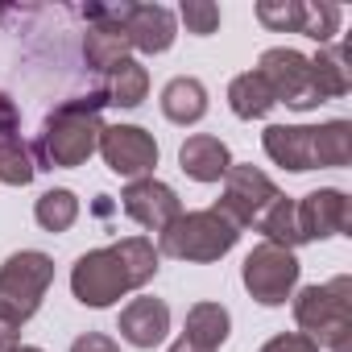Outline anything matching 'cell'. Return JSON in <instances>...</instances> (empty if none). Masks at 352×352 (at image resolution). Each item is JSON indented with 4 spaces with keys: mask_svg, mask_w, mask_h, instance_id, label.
<instances>
[{
    "mask_svg": "<svg viewBox=\"0 0 352 352\" xmlns=\"http://www.w3.org/2000/svg\"><path fill=\"white\" fill-rule=\"evenodd\" d=\"M208 112V87L191 75H179L162 87V116L174 124H195Z\"/></svg>",
    "mask_w": 352,
    "mask_h": 352,
    "instance_id": "2e32d148",
    "label": "cell"
},
{
    "mask_svg": "<svg viewBox=\"0 0 352 352\" xmlns=\"http://www.w3.org/2000/svg\"><path fill=\"white\" fill-rule=\"evenodd\" d=\"M100 153L120 179H149L157 166V141L137 124H112L100 133Z\"/></svg>",
    "mask_w": 352,
    "mask_h": 352,
    "instance_id": "9c48e42d",
    "label": "cell"
},
{
    "mask_svg": "<svg viewBox=\"0 0 352 352\" xmlns=\"http://www.w3.org/2000/svg\"><path fill=\"white\" fill-rule=\"evenodd\" d=\"M294 323L302 336H311L319 348L327 344L331 352L352 348V278H331L323 286H307L294 298Z\"/></svg>",
    "mask_w": 352,
    "mask_h": 352,
    "instance_id": "3957f363",
    "label": "cell"
},
{
    "mask_svg": "<svg viewBox=\"0 0 352 352\" xmlns=\"http://www.w3.org/2000/svg\"><path fill=\"white\" fill-rule=\"evenodd\" d=\"M149 91V71L137 63V58H124L112 75H108V87H104V100L116 104V108H137Z\"/></svg>",
    "mask_w": 352,
    "mask_h": 352,
    "instance_id": "7402d4cb",
    "label": "cell"
},
{
    "mask_svg": "<svg viewBox=\"0 0 352 352\" xmlns=\"http://www.w3.org/2000/svg\"><path fill=\"white\" fill-rule=\"evenodd\" d=\"M228 108H232L241 120H261V116H270V108H274V91H270V83H265L257 71H245V75H236V79L228 83Z\"/></svg>",
    "mask_w": 352,
    "mask_h": 352,
    "instance_id": "ffe728a7",
    "label": "cell"
},
{
    "mask_svg": "<svg viewBox=\"0 0 352 352\" xmlns=\"http://www.w3.org/2000/svg\"><path fill=\"white\" fill-rule=\"evenodd\" d=\"M261 145L278 166H286L294 174L319 170V133H315V124H270L261 133Z\"/></svg>",
    "mask_w": 352,
    "mask_h": 352,
    "instance_id": "4fadbf2b",
    "label": "cell"
},
{
    "mask_svg": "<svg viewBox=\"0 0 352 352\" xmlns=\"http://www.w3.org/2000/svg\"><path fill=\"white\" fill-rule=\"evenodd\" d=\"M278 199V187L270 183V174L257 166H228L224 174V199L216 204V212H224L236 228H253L257 216Z\"/></svg>",
    "mask_w": 352,
    "mask_h": 352,
    "instance_id": "ba28073f",
    "label": "cell"
},
{
    "mask_svg": "<svg viewBox=\"0 0 352 352\" xmlns=\"http://www.w3.org/2000/svg\"><path fill=\"white\" fill-rule=\"evenodd\" d=\"M311 79H315V91H319L323 104L348 96L352 75H348V54H344V46H327V50H319V54L311 58Z\"/></svg>",
    "mask_w": 352,
    "mask_h": 352,
    "instance_id": "d6986e66",
    "label": "cell"
},
{
    "mask_svg": "<svg viewBox=\"0 0 352 352\" xmlns=\"http://www.w3.org/2000/svg\"><path fill=\"white\" fill-rule=\"evenodd\" d=\"M302 17H307L302 0H261L257 5V21L274 34H302Z\"/></svg>",
    "mask_w": 352,
    "mask_h": 352,
    "instance_id": "484cf974",
    "label": "cell"
},
{
    "mask_svg": "<svg viewBox=\"0 0 352 352\" xmlns=\"http://www.w3.org/2000/svg\"><path fill=\"white\" fill-rule=\"evenodd\" d=\"M17 352H42V348H34V344H21V348H17Z\"/></svg>",
    "mask_w": 352,
    "mask_h": 352,
    "instance_id": "836d02e7",
    "label": "cell"
},
{
    "mask_svg": "<svg viewBox=\"0 0 352 352\" xmlns=\"http://www.w3.org/2000/svg\"><path fill=\"white\" fill-rule=\"evenodd\" d=\"M34 174H38L34 149L17 133L0 137V183H5V187H25V183H34Z\"/></svg>",
    "mask_w": 352,
    "mask_h": 352,
    "instance_id": "603a6c76",
    "label": "cell"
},
{
    "mask_svg": "<svg viewBox=\"0 0 352 352\" xmlns=\"http://www.w3.org/2000/svg\"><path fill=\"white\" fill-rule=\"evenodd\" d=\"M120 340H129L133 348H153L166 340L170 331V307L162 298H133L124 311H120V323H116Z\"/></svg>",
    "mask_w": 352,
    "mask_h": 352,
    "instance_id": "5bb4252c",
    "label": "cell"
},
{
    "mask_svg": "<svg viewBox=\"0 0 352 352\" xmlns=\"http://www.w3.org/2000/svg\"><path fill=\"white\" fill-rule=\"evenodd\" d=\"M340 9L336 5H307V17H302V34L315 38V42H331V34L340 30Z\"/></svg>",
    "mask_w": 352,
    "mask_h": 352,
    "instance_id": "83f0119b",
    "label": "cell"
},
{
    "mask_svg": "<svg viewBox=\"0 0 352 352\" xmlns=\"http://www.w3.org/2000/svg\"><path fill=\"white\" fill-rule=\"evenodd\" d=\"M157 274V249L145 236H124L108 249H91L75 261L71 270V290L83 307L104 311L120 294L141 290Z\"/></svg>",
    "mask_w": 352,
    "mask_h": 352,
    "instance_id": "6da1fadb",
    "label": "cell"
},
{
    "mask_svg": "<svg viewBox=\"0 0 352 352\" xmlns=\"http://www.w3.org/2000/svg\"><path fill=\"white\" fill-rule=\"evenodd\" d=\"M179 17L187 21V34H199V38L220 30V5H212V0H183Z\"/></svg>",
    "mask_w": 352,
    "mask_h": 352,
    "instance_id": "4316f807",
    "label": "cell"
},
{
    "mask_svg": "<svg viewBox=\"0 0 352 352\" xmlns=\"http://www.w3.org/2000/svg\"><path fill=\"white\" fill-rule=\"evenodd\" d=\"M120 34L129 38V50L162 54V50L174 46L179 25H174V13L166 5H129L124 9V21H120Z\"/></svg>",
    "mask_w": 352,
    "mask_h": 352,
    "instance_id": "7c38bea8",
    "label": "cell"
},
{
    "mask_svg": "<svg viewBox=\"0 0 352 352\" xmlns=\"http://www.w3.org/2000/svg\"><path fill=\"white\" fill-rule=\"evenodd\" d=\"M315 133H319V166H348L352 124L348 120H327V124H315Z\"/></svg>",
    "mask_w": 352,
    "mask_h": 352,
    "instance_id": "d4e9b609",
    "label": "cell"
},
{
    "mask_svg": "<svg viewBox=\"0 0 352 352\" xmlns=\"http://www.w3.org/2000/svg\"><path fill=\"white\" fill-rule=\"evenodd\" d=\"M17 124H21V116H17V104L0 91V137H13L17 133Z\"/></svg>",
    "mask_w": 352,
    "mask_h": 352,
    "instance_id": "4dcf8cb0",
    "label": "cell"
},
{
    "mask_svg": "<svg viewBox=\"0 0 352 352\" xmlns=\"http://www.w3.org/2000/svg\"><path fill=\"white\" fill-rule=\"evenodd\" d=\"M21 348V336H17V323L0 315V352H17Z\"/></svg>",
    "mask_w": 352,
    "mask_h": 352,
    "instance_id": "1f68e13d",
    "label": "cell"
},
{
    "mask_svg": "<svg viewBox=\"0 0 352 352\" xmlns=\"http://www.w3.org/2000/svg\"><path fill=\"white\" fill-rule=\"evenodd\" d=\"M294 212H298L302 241H327V236H344L352 228V204L336 187H319V191L302 195V204H294Z\"/></svg>",
    "mask_w": 352,
    "mask_h": 352,
    "instance_id": "8fae6325",
    "label": "cell"
},
{
    "mask_svg": "<svg viewBox=\"0 0 352 352\" xmlns=\"http://www.w3.org/2000/svg\"><path fill=\"white\" fill-rule=\"evenodd\" d=\"M261 352H319V344L311 336H302V331H282V336L265 340Z\"/></svg>",
    "mask_w": 352,
    "mask_h": 352,
    "instance_id": "f1b7e54d",
    "label": "cell"
},
{
    "mask_svg": "<svg viewBox=\"0 0 352 352\" xmlns=\"http://www.w3.org/2000/svg\"><path fill=\"white\" fill-rule=\"evenodd\" d=\"M257 75L270 83L274 104H286V108H298V112L323 104L319 91H315V79H311V58L298 54V50H290V46L265 50L261 63H257Z\"/></svg>",
    "mask_w": 352,
    "mask_h": 352,
    "instance_id": "52a82bcc",
    "label": "cell"
},
{
    "mask_svg": "<svg viewBox=\"0 0 352 352\" xmlns=\"http://www.w3.org/2000/svg\"><path fill=\"white\" fill-rule=\"evenodd\" d=\"M83 58H87L91 71L112 75L129 58V38L120 30H112V25H87V34H83Z\"/></svg>",
    "mask_w": 352,
    "mask_h": 352,
    "instance_id": "e0dca14e",
    "label": "cell"
},
{
    "mask_svg": "<svg viewBox=\"0 0 352 352\" xmlns=\"http://www.w3.org/2000/svg\"><path fill=\"white\" fill-rule=\"evenodd\" d=\"M104 91H87V96H75V100H63L46 120H42V133H38V145H34V157L50 170H75L83 166L96 149H100V133H104Z\"/></svg>",
    "mask_w": 352,
    "mask_h": 352,
    "instance_id": "7a4b0ae2",
    "label": "cell"
},
{
    "mask_svg": "<svg viewBox=\"0 0 352 352\" xmlns=\"http://www.w3.org/2000/svg\"><path fill=\"white\" fill-rule=\"evenodd\" d=\"M170 352H208V348H199V344H191V340L183 336V340H174V344H170Z\"/></svg>",
    "mask_w": 352,
    "mask_h": 352,
    "instance_id": "d6a6232c",
    "label": "cell"
},
{
    "mask_svg": "<svg viewBox=\"0 0 352 352\" xmlns=\"http://www.w3.org/2000/svg\"><path fill=\"white\" fill-rule=\"evenodd\" d=\"M120 208H124L129 220H137L141 228H149V232H157V236L183 216V204H179V195H174V187L157 183L153 174H149V179H133V183L124 187Z\"/></svg>",
    "mask_w": 352,
    "mask_h": 352,
    "instance_id": "30bf717a",
    "label": "cell"
},
{
    "mask_svg": "<svg viewBox=\"0 0 352 352\" xmlns=\"http://www.w3.org/2000/svg\"><path fill=\"white\" fill-rule=\"evenodd\" d=\"M34 220H38L46 232H67V228L79 220V199H75V191H67V187L46 191V195L38 199V208H34Z\"/></svg>",
    "mask_w": 352,
    "mask_h": 352,
    "instance_id": "cb8c5ba5",
    "label": "cell"
},
{
    "mask_svg": "<svg viewBox=\"0 0 352 352\" xmlns=\"http://www.w3.org/2000/svg\"><path fill=\"white\" fill-rule=\"evenodd\" d=\"M71 352H120V348H116V340H108L100 331H87V336H79L71 344Z\"/></svg>",
    "mask_w": 352,
    "mask_h": 352,
    "instance_id": "f546056e",
    "label": "cell"
},
{
    "mask_svg": "<svg viewBox=\"0 0 352 352\" xmlns=\"http://www.w3.org/2000/svg\"><path fill=\"white\" fill-rule=\"evenodd\" d=\"M236 241H241V228L224 212L204 208V212H183L174 220L157 236V253L179 257V261H220Z\"/></svg>",
    "mask_w": 352,
    "mask_h": 352,
    "instance_id": "277c9868",
    "label": "cell"
},
{
    "mask_svg": "<svg viewBox=\"0 0 352 352\" xmlns=\"http://www.w3.org/2000/svg\"><path fill=\"white\" fill-rule=\"evenodd\" d=\"M54 282V261L38 249H21L0 265V315L13 319L17 327L38 315L46 290Z\"/></svg>",
    "mask_w": 352,
    "mask_h": 352,
    "instance_id": "5b68a950",
    "label": "cell"
},
{
    "mask_svg": "<svg viewBox=\"0 0 352 352\" xmlns=\"http://www.w3.org/2000/svg\"><path fill=\"white\" fill-rule=\"evenodd\" d=\"M228 331H232V315H228L220 302H195V307L187 311V331H183V336H187L191 344L216 352V348L228 340Z\"/></svg>",
    "mask_w": 352,
    "mask_h": 352,
    "instance_id": "ac0fdd59",
    "label": "cell"
},
{
    "mask_svg": "<svg viewBox=\"0 0 352 352\" xmlns=\"http://www.w3.org/2000/svg\"><path fill=\"white\" fill-rule=\"evenodd\" d=\"M179 166H183L187 179H195V183H220L224 174H228V166H232V153H228V145H224L220 137L195 133V137L183 141Z\"/></svg>",
    "mask_w": 352,
    "mask_h": 352,
    "instance_id": "9a60e30c",
    "label": "cell"
},
{
    "mask_svg": "<svg viewBox=\"0 0 352 352\" xmlns=\"http://www.w3.org/2000/svg\"><path fill=\"white\" fill-rule=\"evenodd\" d=\"M270 245H282V249H294V245H302V232H298V212H294V199H286L282 191H278V199L257 216V224H253Z\"/></svg>",
    "mask_w": 352,
    "mask_h": 352,
    "instance_id": "44dd1931",
    "label": "cell"
},
{
    "mask_svg": "<svg viewBox=\"0 0 352 352\" xmlns=\"http://www.w3.org/2000/svg\"><path fill=\"white\" fill-rule=\"evenodd\" d=\"M298 257L294 249H282V245H270L261 241L249 257H245V270H241V282L245 290L261 302V307H282L294 286H298Z\"/></svg>",
    "mask_w": 352,
    "mask_h": 352,
    "instance_id": "8992f818",
    "label": "cell"
}]
</instances>
